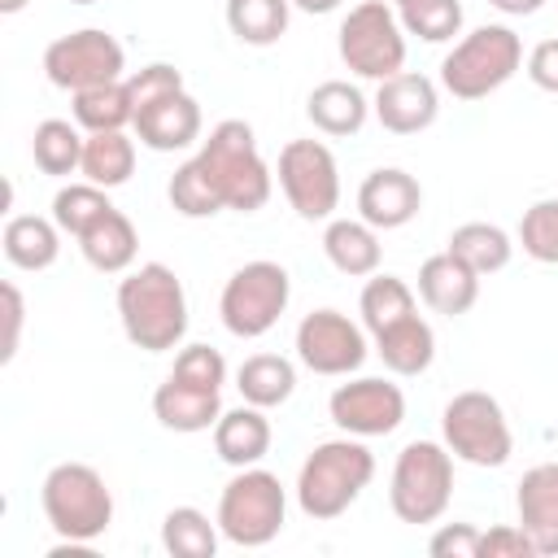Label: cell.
<instances>
[{"label": "cell", "instance_id": "cell-1", "mask_svg": "<svg viewBox=\"0 0 558 558\" xmlns=\"http://www.w3.org/2000/svg\"><path fill=\"white\" fill-rule=\"evenodd\" d=\"M118 318L135 349L166 353L187 336V292L166 262H144L118 283Z\"/></svg>", "mask_w": 558, "mask_h": 558}, {"label": "cell", "instance_id": "cell-2", "mask_svg": "<svg viewBox=\"0 0 558 558\" xmlns=\"http://www.w3.org/2000/svg\"><path fill=\"white\" fill-rule=\"evenodd\" d=\"M196 166L201 174L209 179L214 196L222 201V209H235V214H257L266 201H270V166L262 161L257 153V135L248 122L240 118H227L209 131V140H201V153H196Z\"/></svg>", "mask_w": 558, "mask_h": 558}, {"label": "cell", "instance_id": "cell-3", "mask_svg": "<svg viewBox=\"0 0 558 558\" xmlns=\"http://www.w3.org/2000/svg\"><path fill=\"white\" fill-rule=\"evenodd\" d=\"M375 480V453L362 440H323L314 445V453L301 462L296 475V506L310 519H340L362 488Z\"/></svg>", "mask_w": 558, "mask_h": 558}, {"label": "cell", "instance_id": "cell-4", "mask_svg": "<svg viewBox=\"0 0 558 558\" xmlns=\"http://www.w3.org/2000/svg\"><path fill=\"white\" fill-rule=\"evenodd\" d=\"M39 506L48 527L61 541H100L113 523V493L105 484V475L87 462H57L44 475L39 488Z\"/></svg>", "mask_w": 558, "mask_h": 558}, {"label": "cell", "instance_id": "cell-5", "mask_svg": "<svg viewBox=\"0 0 558 558\" xmlns=\"http://www.w3.org/2000/svg\"><path fill=\"white\" fill-rule=\"evenodd\" d=\"M519 65H523V44L510 26H475L445 52L440 83L453 100H484L488 92L506 87Z\"/></svg>", "mask_w": 558, "mask_h": 558}, {"label": "cell", "instance_id": "cell-6", "mask_svg": "<svg viewBox=\"0 0 558 558\" xmlns=\"http://www.w3.org/2000/svg\"><path fill=\"white\" fill-rule=\"evenodd\" d=\"M453 497V453L436 440H410L392 462L388 506L401 523H436Z\"/></svg>", "mask_w": 558, "mask_h": 558}, {"label": "cell", "instance_id": "cell-7", "mask_svg": "<svg viewBox=\"0 0 558 558\" xmlns=\"http://www.w3.org/2000/svg\"><path fill=\"white\" fill-rule=\"evenodd\" d=\"M283 514H288V493L279 484V475L262 471V466H240L218 497V532L231 545L257 549L270 545L283 532Z\"/></svg>", "mask_w": 558, "mask_h": 558}, {"label": "cell", "instance_id": "cell-8", "mask_svg": "<svg viewBox=\"0 0 558 558\" xmlns=\"http://www.w3.org/2000/svg\"><path fill=\"white\" fill-rule=\"evenodd\" d=\"M440 436H445V449L471 466H506L514 453V436L501 414V401L480 388H466L445 405Z\"/></svg>", "mask_w": 558, "mask_h": 558}, {"label": "cell", "instance_id": "cell-9", "mask_svg": "<svg viewBox=\"0 0 558 558\" xmlns=\"http://www.w3.org/2000/svg\"><path fill=\"white\" fill-rule=\"evenodd\" d=\"M340 61L371 83L401 74L405 65V26L384 0H362L340 22Z\"/></svg>", "mask_w": 558, "mask_h": 558}, {"label": "cell", "instance_id": "cell-10", "mask_svg": "<svg viewBox=\"0 0 558 558\" xmlns=\"http://www.w3.org/2000/svg\"><path fill=\"white\" fill-rule=\"evenodd\" d=\"M288 296H292V279L279 262H266V257L244 262L222 288V301H218L222 327L240 340H257L279 323V314L288 310Z\"/></svg>", "mask_w": 558, "mask_h": 558}, {"label": "cell", "instance_id": "cell-11", "mask_svg": "<svg viewBox=\"0 0 558 558\" xmlns=\"http://www.w3.org/2000/svg\"><path fill=\"white\" fill-rule=\"evenodd\" d=\"M126 70V52L109 31L83 26L44 48V74L61 92H87L100 83H118Z\"/></svg>", "mask_w": 558, "mask_h": 558}, {"label": "cell", "instance_id": "cell-12", "mask_svg": "<svg viewBox=\"0 0 558 558\" xmlns=\"http://www.w3.org/2000/svg\"><path fill=\"white\" fill-rule=\"evenodd\" d=\"M279 187L296 218L323 222L340 205V170L327 144L318 140H288L279 153Z\"/></svg>", "mask_w": 558, "mask_h": 558}, {"label": "cell", "instance_id": "cell-13", "mask_svg": "<svg viewBox=\"0 0 558 558\" xmlns=\"http://www.w3.org/2000/svg\"><path fill=\"white\" fill-rule=\"evenodd\" d=\"M296 357L314 375H353L366 362V336L340 310H314L296 327Z\"/></svg>", "mask_w": 558, "mask_h": 558}, {"label": "cell", "instance_id": "cell-14", "mask_svg": "<svg viewBox=\"0 0 558 558\" xmlns=\"http://www.w3.org/2000/svg\"><path fill=\"white\" fill-rule=\"evenodd\" d=\"M327 410L344 436H388L405 418V392L388 379H349L331 392Z\"/></svg>", "mask_w": 558, "mask_h": 558}, {"label": "cell", "instance_id": "cell-15", "mask_svg": "<svg viewBox=\"0 0 558 558\" xmlns=\"http://www.w3.org/2000/svg\"><path fill=\"white\" fill-rule=\"evenodd\" d=\"M375 118L384 131L392 135H418L436 122L440 113V96H436V83L427 74H414V70H401L392 78H384L375 87V100H371Z\"/></svg>", "mask_w": 558, "mask_h": 558}, {"label": "cell", "instance_id": "cell-16", "mask_svg": "<svg viewBox=\"0 0 558 558\" xmlns=\"http://www.w3.org/2000/svg\"><path fill=\"white\" fill-rule=\"evenodd\" d=\"M135 135L144 148L153 153H179L187 144L201 140V105L196 96H187L183 87L179 92H166L157 100H148L144 109H135Z\"/></svg>", "mask_w": 558, "mask_h": 558}, {"label": "cell", "instance_id": "cell-17", "mask_svg": "<svg viewBox=\"0 0 558 558\" xmlns=\"http://www.w3.org/2000/svg\"><path fill=\"white\" fill-rule=\"evenodd\" d=\"M423 209V187L414 174L397 170V166H384V170H371L357 187V214L362 222H371L375 231H397L405 227L414 214Z\"/></svg>", "mask_w": 558, "mask_h": 558}, {"label": "cell", "instance_id": "cell-18", "mask_svg": "<svg viewBox=\"0 0 558 558\" xmlns=\"http://www.w3.org/2000/svg\"><path fill=\"white\" fill-rule=\"evenodd\" d=\"M519 527L532 536L541 558H558V462H541L523 471L514 488Z\"/></svg>", "mask_w": 558, "mask_h": 558}, {"label": "cell", "instance_id": "cell-19", "mask_svg": "<svg viewBox=\"0 0 558 558\" xmlns=\"http://www.w3.org/2000/svg\"><path fill=\"white\" fill-rule=\"evenodd\" d=\"M418 296H423L427 310H436L445 318H458L480 301V275L445 248V253H436L418 266Z\"/></svg>", "mask_w": 558, "mask_h": 558}, {"label": "cell", "instance_id": "cell-20", "mask_svg": "<svg viewBox=\"0 0 558 558\" xmlns=\"http://www.w3.org/2000/svg\"><path fill=\"white\" fill-rule=\"evenodd\" d=\"M153 414L170 432H209L222 418V392L166 375V384L153 392Z\"/></svg>", "mask_w": 558, "mask_h": 558}, {"label": "cell", "instance_id": "cell-21", "mask_svg": "<svg viewBox=\"0 0 558 558\" xmlns=\"http://www.w3.org/2000/svg\"><path fill=\"white\" fill-rule=\"evenodd\" d=\"M214 453L227 462V466H257L266 453H270V418L262 414V405H240V410H227L218 423H214Z\"/></svg>", "mask_w": 558, "mask_h": 558}, {"label": "cell", "instance_id": "cell-22", "mask_svg": "<svg viewBox=\"0 0 558 558\" xmlns=\"http://www.w3.org/2000/svg\"><path fill=\"white\" fill-rule=\"evenodd\" d=\"M323 253L327 262L349 275V279H362V275H375L379 270V235L371 222L362 218H327V231H323Z\"/></svg>", "mask_w": 558, "mask_h": 558}, {"label": "cell", "instance_id": "cell-23", "mask_svg": "<svg viewBox=\"0 0 558 558\" xmlns=\"http://www.w3.org/2000/svg\"><path fill=\"white\" fill-rule=\"evenodd\" d=\"M366 113H371V100L344 83V78H327L310 92L305 100V118L323 131V135H357L366 126Z\"/></svg>", "mask_w": 558, "mask_h": 558}, {"label": "cell", "instance_id": "cell-24", "mask_svg": "<svg viewBox=\"0 0 558 558\" xmlns=\"http://www.w3.org/2000/svg\"><path fill=\"white\" fill-rule=\"evenodd\" d=\"M78 248H83V257H87L92 270L122 275L135 262V253H140V235H135V222L122 209H109L100 222H92L78 235Z\"/></svg>", "mask_w": 558, "mask_h": 558}, {"label": "cell", "instance_id": "cell-25", "mask_svg": "<svg viewBox=\"0 0 558 558\" xmlns=\"http://www.w3.org/2000/svg\"><path fill=\"white\" fill-rule=\"evenodd\" d=\"M4 257L9 266L17 270H48L61 253V227L52 218H39V214H13L4 222Z\"/></svg>", "mask_w": 558, "mask_h": 558}, {"label": "cell", "instance_id": "cell-26", "mask_svg": "<svg viewBox=\"0 0 558 558\" xmlns=\"http://www.w3.org/2000/svg\"><path fill=\"white\" fill-rule=\"evenodd\" d=\"M375 353L384 357V366L392 375H423L436 357V331L418 314H410V318L375 331Z\"/></svg>", "mask_w": 558, "mask_h": 558}, {"label": "cell", "instance_id": "cell-27", "mask_svg": "<svg viewBox=\"0 0 558 558\" xmlns=\"http://www.w3.org/2000/svg\"><path fill=\"white\" fill-rule=\"evenodd\" d=\"M235 388H240V397H244L248 405L275 410V405H283V401L292 397V388H296V366H292L288 357H279V353H253V357L240 362Z\"/></svg>", "mask_w": 558, "mask_h": 558}, {"label": "cell", "instance_id": "cell-28", "mask_svg": "<svg viewBox=\"0 0 558 558\" xmlns=\"http://www.w3.org/2000/svg\"><path fill=\"white\" fill-rule=\"evenodd\" d=\"M78 170L96 187H122L135 174V140H126V131H92Z\"/></svg>", "mask_w": 558, "mask_h": 558}, {"label": "cell", "instance_id": "cell-29", "mask_svg": "<svg viewBox=\"0 0 558 558\" xmlns=\"http://www.w3.org/2000/svg\"><path fill=\"white\" fill-rule=\"evenodd\" d=\"M83 144L87 135H78V122H65V118H44L35 126V140H31V157L44 174L52 179H65L83 166Z\"/></svg>", "mask_w": 558, "mask_h": 558}, {"label": "cell", "instance_id": "cell-30", "mask_svg": "<svg viewBox=\"0 0 558 558\" xmlns=\"http://www.w3.org/2000/svg\"><path fill=\"white\" fill-rule=\"evenodd\" d=\"M74 122L92 135V131H122L135 122V105H131V87L126 78L118 83H100L87 92H74Z\"/></svg>", "mask_w": 558, "mask_h": 558}, {"label": "cell", "instance_id": "cell-31", "mask_svg": "<svg viewBox=\"0 0 558 558\" xmlns=\"http://www.w3.org/2000/svg\"><path fill=\"white\" fill-rule=\"evenodd\" d=\"M449 253L462 257V262L484 279V275H497V270L510 266L514 244H510V235H506L501 227H493V222H462V227L449 235Z\"/></svg>", "mask_w": 558, "mask_h": 558}, {"label": "cell", "instance_id": "cell-32", "mask_svg": "<svg viewBox=\"0 0 558 558\" xmlns=\"http://www.w3.org/2000/svg\"><path fill=\"white\" fill-rule=\"evenodd\" d=\"M292 0H227V26L248 48H270L288 31Z\"/></svg>", "mask_w": 558, "mask_h": 558}, {"label": "cell", "instance_id": "cell-33", "mask_svg": "<svg viewBox=\"0 0 558 558\" xmlns=\"http://www.w3.org/2000/svg\"><path fill=\"white\" fill-rule=\"evenodd\" d=\"M161 545L174 558H214L218 554V519L201 514L196 506H174L161 519Z\"/></svg>", "mask_w": 558, "mask_h": 558}, {"label": "cell", "instance_id": "cell-34", "mask_svg": "<svg viewBox=\"0 0 558 558\" xmlns=\"http://www.w3.org/2000/svg\"><path fill=\"white\" fill-rule=\"evenodd\" d=\"M357 310H362V323H366L371 336L392 327V323H401V318H410V314H418L410 283L397 279V275H371L362 296H357Z\"/></svg>", "mask_w": 558, "mask_h": 558}, {"label": "cell", "instance_id": "cell-35", "mask_svg": "<svg viewBox=\"0 0 558 558\" xmlns=\"http://www.w3.org/2000/svg\"><path fill=\"white\" fill-rule=\"evenodd\" d=\"M113 209L109 201V187H96V183H70L52 196V222L65 231V235H83L92 222H100L105 214Z\"/></svg>", "mask_w": 558, "mask_h": 558}, {"label": "cell", "instance_id": "cell-36", "mask_svg": "<svg viewBox=\"0 0 558 558\" xmlns=\"http://www.w3.org/2000/svg\"><path fill=\"white\" fill-rule=\"evenodd\" d=\"M397 17H401L405 35H418L427 44H445L462 31L458 0H405V4H397Z\"/></svg>", "mask_w": 558, "mask_h": 558}, {"label": "cell", "instance_id": "cell-37", "mask_svg": "<svg viewBox=\"0 0 558 558\" xmlns=\"http://www.w3.org/2000/svg\"><path fill=\"white\" fill-rule=\"evenodd\" d=\"M519 244L532 262L558 266V196H545L523 209L519 218Z\"/></svg>", "mask_w": 558, "mask_h": 558}, {"label": "cell", "instance_id": "cell-38", "mask_svg": "<svg viewBox=\"0 0 558 558\" xmlns=\"http://www.w3.org/2000/svg\"><path fill=\"white\" fill-rule=\"evenodd\" d=\"M166 196H170L174 214H183V218H214V214H222V201L214 196V187H209V179L201 174L196 157L183 161V166L170 174Z\"/></svg>", "mask_w": 558, "mask_h": 558}, {"label": "cell", "instance_id": "cell-39", "mask_svg": "<svg viewBox=\"0 0 558 558\" xmlns=\"http://www.w3.org/2000/svg\"><path fill=\"white\" fill-rule=\"evenodd\" d=\"M174 379H187V384H196V388H218L222 392V384H227V362H222V353L218 349H209V344H187L179 357H174V371H170Z\"/></svg>", "mask_w": 558, "mask_h": 558}, {"label": "cell", "instance_id": "cell-40", "mask_svg": "<svg viewBox=\"0 0 558 558\" xmlns=\"http://www.w3.org/2000/svg\"><path fill=\"white\" fill-rule=\"evenodd\" d=\"M126 87H131V105L144 109L148 100H157V96H166V92H179V87H183V74H179L170 61H153V65H140V70L126 78Z\"/></svg>", "mask_w": 558, "mask_h": 558}, {"label": "cell", "instance_id": "cell-41", "mask_svg": "<svg viewBox=\"0 0 558 558\" xmlns=\"http://www.w3.org/2000/svg\"><path fill=\"white\" fill-rule=\"evenodd\" d=\"M480 558H536V545L519 523H497L480 532Z\"/></svg>", "mask_w": 558, "mask_h": 558}, {"label": "cell", "instance_id": "cell-42", "mask_svg": "<svg viewBox=\"0 0 558 558\" xmlns=\"http://www.w3.org/2000/svg\"><path fill=\"white\" fill-rule=\"evenodd\" d=\"M427 554L432 558H480V527H471V523H445L427 541Z\"/></svg>", "mask_w": 558, "mask_h": 558}, {"label": "cell", "instance_id": "cell-43", "mask_svg": "<svg viewBox=\"0 0 558 558\" xmlns=\"http://www.w3.org/2000/svg\"><path fill=\"white\" fill-rule=\"evenodd\" d=\"M527 78H532L541 92H554V96H558V39H541V44L527 52Z\"/></svg>", "mask_w": 558, "mask_h": 558}, {"label": "cell", "instance_id": "cell-44", "mask_svg": "<svg viewBox=\"0 0 558 558\" xmlns=\"http://www.w3.org/2000/svg\"><path fill=\"white\" fill-rule=\"evenodd\" d=\"M0 292H4V349H0V362H13V353H17V336H22V314H26V305H22L17 283H4Z\"/></svg>", "mask_w": 558, "mask_h": 558}, {"label": "cell", "instance_id": "cell-45", "mask_svg": "<svg viewBox=\"0 0 558 558\" xmlns=\"http://www.w3.org/2000/svg\"><path fill=\"white\" fill-rule=\"evenodd\" d=\"M493 9H501V13H510V17H527V13H536L545 0H488Z\"/></svg>", "mask_w": 558, "mask_h": 558}, {"label": "cell", "instance_id": "cell-46", "mask_svg": "<svg viewBox=\"0 0 558 558\" xmlns=\"http://www.w3.org/2000/svg\"><path fill=\"white\" fill-rule=\"evenodd\" d=\"M296 9H305V13H331V9H340V0H292Z\"/></svg>", "mask_w": 558, "mask_h": 558}, {"label": "cell", "instance_id": "cell-47", "mask_svg": "<svg viewBox=\"0 0 558 558\" xmlns=\"http://www.w3.org/2000/svg\"><path fill=\"white\" fill-rule=\"evenodd\" d=\"M26 9V0H0V13H22Z\"/></svg>", "mask_w": 558, "mask_h": 558}, {"label": "cell", "instance_id": "cell-48", "mask_svg": "<svg viewBox=\"0 0 558 558\" xmlns=\"http://www.w3.org/2000/svg\"><path fill=\"white\" fill-rule=\"evenodd\" d=\"M70 4H96V0H70Z\"/></svg>", "mask_w": 558, "mask_h": 558}, {"label": "cell", "instance_id": "cell-49", "mask_svg": "<svg viewBox=\"0 0 558 558\" xmlns=\"http://www.w3.org/2000/svg\"><path fill=\"white\" fill-rule=\"evenodd\" d=\"M392 4H405V0H392Z\"/></svg>", "mask_w": 558, "mask_h": 558}]
</instances>
